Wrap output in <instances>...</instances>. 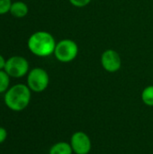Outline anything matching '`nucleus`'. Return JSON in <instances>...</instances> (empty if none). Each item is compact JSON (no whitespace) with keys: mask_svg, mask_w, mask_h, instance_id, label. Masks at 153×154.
<instances>
[{"mask_svg":"<svg viewBox=\"0 0 153 154\" xmlns=\"http://www.w3.org/2000/svg\"><path fill=\"white\" fill-rule=\"evenodd\" d=\"M50 77L48 72L41 68H34L27 74V86L32 92H43L49 86Z\"/></svg>","mask_w":153,"mask_h":154,"instance_id":"7ed1b4c3","label":"nucleus"},{"mask_svg":"<svg viewBox=\"0 0 153 154\" xmlns=\"http://www.w3.org/2000/svg\"><path fill=\"white\" fill-rule=\"evenodd\" d=\"M101 64L105 70L110 73L118 71L122 67V60L117 51L109 49L106 50L101 56Z\"/></svg>","mask_w":153,"mask_h":154,"instance_id":"0eeeda50","label":"nucleus"},{"mask_svg":"<svg viewBox=\"0 0 153 154\" xmlns=\"http://www.w3.org/2000/svg\"><path fill=\"white\" fill-rule=\"evenodd\" d=\"M57 42L48 32L39 31L32 33L27 42L29 51L38 57H48L54 53Z\"/></svg>","mask_w":153,"mask_h":154,"instance_id":"f03ea898","label":"nucleus"},{"mask_svg":"<svg viewBox=\"0 0 153 154\" xmlns=\"http://www.w3.org/2000/svg\"><path fill=\"white\" fill-rule=\"evenodd\" d=\"M28 12H29L28 5L22 1H16V2L12 3L11 8L9 11V13L13 16L17 17V18H23L26 16Z\"/></svg>","mask_w":153,"mask_h":154,"instance_id":"6e6552de","label":"nucleus"},{"mask_svg":"<svg viewBox=\"0 0 153 154\" xmlns=\"http://www.w3.org/2000/svg\"><path fill=\"white\" fill-rule=\"evenodd\" d=\"M73 153L88 154L92 149V142L90 137L82 131H78L72 134L69 140Z\"/></svg>","mask_w":153,"mask_h":154,"instance_id":"423d86ee","label":"nucleus"},{"mask_svg":"<svg viewBox=\"0 0 153 154\" xmlns=\"http://www.w3.org/2000/svg\"><path fill=\"white\" fill-rule=\"evenodd\" d=\"M7 138V131L5 128L0 126V144L3 143Z\"/></svg>","mask_w":153,"mask_h":154,"instance_id":"4468645a","label":"nucleus"},{"mask_svg":"<svg viewBox=\"0 0 153 154\" xmlns=\"http://www.w3.org/2000/svg\"><path fill=\"white\" fill-rule=\"evenodd\" d=\"M32 91L25 84H15L8 88L5 93V105L14 112L24 110L30 104Z\"/></svg>","mask_w":153,"mask_h":154,"instance_id":"f257e3e1","label":"nucleus"},{"mask_svg":"<svg viewBox=\"0 0 153 154\" xmlns=\"http://www.w3.org/2000/svg\"><path fill=\"white\" fill-rule=\"evenodd\" d=\"M4 70L10 78H23L29 72V62L22 56H13L6 60Z\"/></svg>","mask_w":153,"mask_h":154,"instance_id":"39448f33","label":"nucleus"},{"mask_svg":"<svg viewBox=\"0 0 153 154\" xmlns=\"http://www.w3.org/2000/svg\"><path fill=\"white\" fill-rule=\"evenodd\" d=\"M12 5L11 0H0V14L9 13Z\"/></svg>","mask_w":153,"mask_h":154,"instance_id":"f8f14e48","label":"nucleus"},{"mask_svg":"<svg viewBox=\"0 0 153 154\" xmlns=\"http://www.w3.org/2000/svg\"><path fill=\"white\" fill-rule=\"evenodd\" d=\"M10 76L3 69L0 70V94L5 93L10 88Z\"/></svg>","mask_w":153,"mask_h":154,"instance_id":"9b49d317","label":"nucleus"},{"mask_svg":"<svg viewBox=\"0 0 153 154\" xmlns=\"http://www.w3.org/2000/svg\"><path fill=\"white\" fill-rule=\"evenodd\" d=\"M142 100L146 106H153V86H148L142 90Z\"/></svg>","mask_w":153,"mask_h":154,"instance_id":"9d476101","label":"nucleus"},{"mask_svg":"<svg viewBox=\"0 0 153 154\" xmlns=\"http://www.w3.org/2000/svg\"><path fill=\"white\" fill-rule=\"evenodd\" d=\"M78 53V44L69 39H64L60 41L55 47L54 56L60 62H70L76 59Z\"/></svg>","mask_w":153,"mask_h":154,"instance_id":"20e7f679","label":"nucleus"},{"mask_svg":"<svg viewBox=\"0 0 153 154\" xmlns=\"http://www.w3.org/2000/svg\"><path fill=\"white\" fill-rule=\"evenodd\" d=\"M70 4L76 7H84L86 5H87L91 0H69Z\"/></svg>","mask_w":153,"mask_h":154,"instance_id":"ddd939ff","label":"nucleus"},{"mask_svg":"<svg viewBox=\"0 0 153 154\" xmlns=\"http://www.w3.org/2000/svg\"><path fill=\"white\" fill-rule=\"evenodd\" d=\"M49 154H73V151L69 143L59 142L50 148Z\"/></svg>","mask_w":153,"mask_h":154,"instance_id":"1a4fd4ad","label":"nucleus"},{"mask_svg":"<svg viewBox=\"0 0 153 154\" xmlns=\"http://www.w3.org/2000/svg\"><path fill=\"white\" fill-rule=\"evenodd\" d=\"M5 62H6V60H5V58L0 54V70H3L5 69Z\"/></svg>","mask_w":153,"mask_h":154,"instance_id":"2eb2a0df","label":"nucleus"}]
</instances>
